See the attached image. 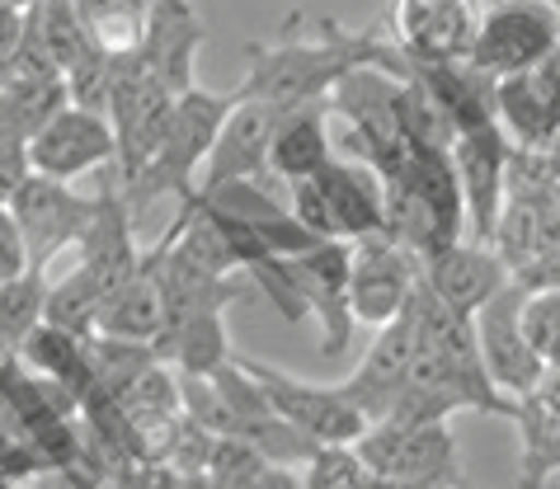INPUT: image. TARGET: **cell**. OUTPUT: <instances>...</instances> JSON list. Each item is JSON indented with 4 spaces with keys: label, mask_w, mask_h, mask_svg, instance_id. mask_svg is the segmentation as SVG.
I'll return each instance as SVG.
<instances>
[{
    "label": "cell",
    "mask_w": 560,
    "mask_h": 489,
    "mask_svg": "<svg viewBox=\"0 0 560 489\" xmlns=\"http://www.w3.org/2000/svg\"><path fill=\"white\" fill-rule=\"evenodd\" d=\"M236 104H241V90H226V94L203 90V85L184 90L175 100V118H170V132L161 141V151H155V161L142 170V179L122 198H128L132 208H147L151 198H165V194H175L179 202L189 198L198 179H203L208 155H212L217 137H222Z\"/></svg>",
    "instance_id": "1"
},
{
    "label": "cell",
    "mask_w": 560,
    "mask_h": 489,
    "mask_svg": "<svg viewBox=\"0 0 560 489\" xmlns=\"http://www.w3.org/2000/svg\"><path fill=\"white\" fill-rule=\"evenodd\" d=\"M292 212L320 241H363L386 231V184L368 161H335L320 175L292 179Z\"/></svg>",
    "instance_id": "2"
},
{
    "label": "cell",
    "mask_w": 560,
    "mask_h": 489,
    "mask_svg": "<svg viewBox=\"0 0 560 489\" xmlns=\"http://www.w3.org/2000/svg\"><path fill=\"white\" fill-rule=\"evenodd\" d=\"M175 100L179 94L165 81H155L151 67L142 61L137 47H122L114 53V94H108V123H114L118 137V188H128L142 179V170L155 161L161 141L170 132V118H175Z\"/></svg>",
    "instance_id": "3"
},
{
    "label": "cell",
    "mask_w": 560,
    "mask_h": 489,
    "mask_svg": "<svg viewBox=\"0 0 560 489\" xmlns=\"http://www.w3.org/2000/svg\"><path fill=\"white\" fill-rule=\"evenodd\" d=\"M358 456L377 480L410 489H453L462 485L457 438L447 423H396L377 419L358 438Z\"/></svg>",
    "instance_id": "4"
},
{
    "label": "cell",
    "mask_w": 560,
    "mask_h": 489,
    "mask_svg": "<svg viewBox=\"0 0 560 489\" xmlns=\"http://www.w3.org/2000/svg\"><path fill=\"white\" fill-rule=\"evenodd\" d=\"M556 47H560L556 5H547V0H494L490 10H480L466 61L476 71H486L490 81H504V75L547 67Z\"/></svg>",
    "instance_id": "5"
},
{
    "label": "cell",
    "mask_w": 560,
    "mask_h": 489,
    "mask_svg": "<svg viewBox=\"0 0 560 489\" xmlns=\"http://www.w3.org/2000/svg\"><path fill=\"white\" fill-rule=\"evenodd\" d=\"M236 358H241V368L264 386L269 405L292 423V429H302L311 443H320V447L325 443H358V438L368 433L372 419L349 400L345 386L302 382V376L273 368V362H259L250 353H236Z\"/></svg>",
    "instance_id": "6"
},
{
    "label": "cell",
    "mask_w": 560,
    "mask_h": 489,
    "mask_svg": "<svg viewBox=\"0 0 560 489\" xmlns=\"http://www.w3.org/2000/svg\"><path fill=\"white\" fill-rule=\"evenodd\" d=\"M476 344L486 358L490 382L509 400H527L547 376V358L533 349L523 329V282H504L486 306L476 311Z\"/></svg>",
    "instance_id": "7"
},
{
    "label": "cell",
    "mask_w": 560,
    "mask_h": 489,
    "mask_svg": "<svg viewBox=\"0 0 560 489\" xmlns=\"http://www.w3.org/2000/svg\"><path fill=\"white\" fill-rule=\"evenodd\" d=\"M298 292L320 325V358H345L353 339V302H349V273H353V241H316L311 249L288 259Z\"/></svg>",
    "instance_id": "8"
},
{
    "label": "cell",
    "mask_w": 560,
    "mask_h": 489,
    "mask_svg": "<svg viewBox=\"0 0 560 489\" xmlns=\"http://www.w3.org/2000/svg\"><path fill=\"white\" fill-rule=\"evenodd\" d=\"M453 165L466 202V235L486 241L494 235L504 202H509V170H513V141L500 123L486 128H466L453 137Z\"/></svg>",
    "instance_id": "9"
},
{
    "label": "cell",
    "mask_w": 560,
    "mask_h": 489,
    "mask_svg": "<svg viewBox=\"0 0 560 489\" xmlns=\"http://www.w3.org/2000/svg\"><path fill=\"white\" fill-rule=\"evenodd\" d=\"M419 273H424V264H419L400 241H392L386 231L353 241V273H349L353 321H363L372 329L392 325L396 315L406 311Z\"/></svg>",
    "instance_id": "10"
},
{
    "label": "cell",
    "mask_w": 560,
    "mask_h": 489,
    "mask_svg": "<svg viewBox=\"0 0 560 489\" xmlns=\"http://www.w3.org/2000/svg\"><path fill=\"white\" fill-rule=\"evenodd\" d=\"M10 212L20 217V226L34 249V268H48L67 245H81V235L90 231L100 212V194L85 198L75 194L67 179H48V175H28L24 188L14 194Z\"/></svg>",
    "instance_id": "11"
},
{
    "label": "cell",
    "mask_w": 560,
    "mask_h": 489,
    "mask_svg": "<svg viewBox=\"0 0 560 489\" xmlns=\"http://www.w3.org/2000/svg\"><path fill=\"white\" fill-rule=\"evenodd\" d=\"M114 161H118L114 123H108V114H95V108H81V104H67L48 128L28 141V165H34V175L67 179V184L100 165H114Z\"/></svg>",
    "instance_id": "12"
},
{
    "label": "cell",
    "mask_w": 560,
    "mask_h": 489,
    "mask_svg": "<svg viewBox=\"0 0 560 489\" xmlns=\"http://www.w3.org/2000/svg\"><path fill=\"white\" fill-rule=\"evenodd\" d=\"M415 353H419L415 321L400 311L392 325L372 329V344H368L363 362H358L339 386L349 391V400L363 409L368 419H382L386 409H392V400L400 396V386H406V376L415 368Z\"/></svg>",
    "instance_id": "13"
},
{
    "label": "cell",
    "mask_w": 560,
    "mask_h": 489,
    "mask_svg": "<svg viewBox=\"0 0 560 489\" xmlns=\"http://www.w3.org/2000/svg\"><path fill=\"white\" fill-rule=\"evenodd\" d=\"M283 114L288 108H278L269 100H250V94L241 90V104L231 108V118H226V128L208 155V170H203V179H198V188L231 184V179H264V170H269V147H273V132H278V118Z\"/></svg>",
    "instance_id": "14"
},
{
    "label": "cell",
    "mask_w": 560,
    "mask_h": 489,
    "mask_svg": "<svg viewBox=\"0 0 560 489\" xmlns=\"http://www.w3.org/2000/svg\"><path fill=\"white\" fill-rule=\"evenodd\" d=\"M132 217H137V208L122 198V188H104L95 222H90L81 245H75L81 249L75 268L95 278L108 296H114L128 278L142 273V259H147V249L137 245V235H132Z\"/></svg>",
    "instance_id": "15"
},
{
    "label": "cell",
    "mask_w": 560,
    "mask_h": 489,
    "mask_svg": "<svg viewBox=\"0 0 560 489\" xmlns=\"http://www.w3.org/2000/svg\"><path fill=\"white\" fill-rule=\"evenodd\" d=\"M476 20L471 0H396V43L410 61H462Z\"/></svg>",
    "instance_id": "16"
},
{
    "label": "cell",
    "mask_w": 560,
    "mask_h": 489,
    "mask_svg": "<svg viewBox=\"0 0 560 489\" xmlns=\"http://www.w3.org/2000/svg\"><path fill=\"white\" fill-rule=\"evenodd\" d=\"M198 47H203V20L194 14L189 0H151L137 53H142L155 81H165L175 94L194 90L198 85L194 81Z\"/></svg>",
    "instance_id": "17"
},
{
    "label": "cell",
    "mask_w": 560,
    "mask_h": 489,
    "mask_svg": "<svg viewBox=\"0 0 560 489\" xmlns=\"http://www.w3.org/2000/svg\"><path fill=\"white\" fill-rule=\"evenodd\" d=\"M494 118L523 151H541L560 141V75L551 67L494 81Z\"/></svg>",
    "instance_id": "18"
},
{
    "label": "cell",
    "mask_w": 560,
    "mask_h": 489,
    "mask_svg": "<svg viewBox=\"0 0 560 489\" xmlns=\"http://www.w3.org/2000/svg\"><path fill=\"white\" fill-rule=\"evenodd\" d=\"M424 282L443 296L447 306L476 315L494 292L504 288V282H513V273H509V264L494 255V245L466 241L462 235L457 245H447L433 259H424Z\"/></svg>",
    "instance_id": "19"
},
{
    "label": "cell",
    "mask_w": 560,
    "mask_h": 489,
    "mask_svg": "<svg viewBox=\"0 0 560 489\" xmlns=\"http://www.w3.org/2000/svg\"><path fill=\"white\" fill-rule=\"evenodd\" d=\"M335 161V141H330V100L320 104H302V108H288L278 118V132H273V147H269V170L283 184L292 179H306V175H320L325 165Z\"/></svg>",
    "instance_id": "20"
},
{
    "label": "cell",
    "mask_w": 560,
    "mask_h": 489,
    "mask_svg": "<svg viewBox=\"0 0 560 489\" xmlns=\"http://www.w3.org/2000/svg\"><path fill=\"white\" fill-rule=\"evenodd\" d=\"M226 311H184L170 315L161 339H155V353L161 362H170L179 376H212L222 362H231V339H226Z\"/></svg>",
    "instance_id": "21"
},
{
    "label": "cell",
    "mask_w": 560,
    "mask_h": 489,
    "mask_svg": "<svg viewBox=\"0 0 560 489\" xmlns=\"http://www.w3.org/2000/svg\"><path fill=\"white\" fill-rule=\"evenodd\" d=\"M14 358L24 362L28 372H38V376H48V382L57 386H67L75 400H90L95 396V368H90V339L81 335H71V329H57L43 321L34 335H28L20 349H14Z\"/></svg>",
    "instance_id": "22"
},
{
    "label": "cell",
    "mask_w": 560,
    "mask_h": 489,
    "mask_svg": "<svg viewBox=\"0 0 560 489\" xmlns=\"http://www.w3.org/2000/svg\"><path fill=\"white\" fill-rule=\"evenodd\" d=\"M71 104L67 81H43V75H14L0 85V147L28 151L48 123Z\"/></svg>",
    "instance_id": "23"
},
{
    "label": "cell",
    "mask_w": 560,
    "mask_h": 489,
    "mask_svg": "<svg viewBox=\"0 0 560 489\" xmlns=\"http://www.w3.org/2000/svg\"><path fill=\"white\" fill-rule=\"evenodd\" d=\"M165 329V292L161 278H155L151 255L142 259V273L128 278L122 288L104 302L100 315V335L108 339H132V344H155Z\"/></svg>",
    "instance_id": "24"
},
{
    "label": "cell",
    "mask_w": 560,
    "mask_h": 489,
    "mask_svg": "<svg viewBox=\"0 0 560 489\" xmlns=\"http://www.w3.org/2000/svg\"><path fill=\"white\" fill-rule=\"evenodd\" d=\"M518 433H523V462H518V489H547L560 470V409L541 396L518 400Z\"/></svg>",
    "instance_id": "25"
},
{
    "label": "cell",
    "mask_w": 560,
    "mask_h": 489,
    "mask_svg": "<svg viewBox=\"0 0 560 489\" xmlns=\"http://www.w3.org/2000/svg\"><path fill=\"white\" fill-rule=\"evenodd\" d=\"M48 321V278L43 268L0 282V353H14L34 329Z\"/></svg>",
    "instance_id": "26"
},
{
    "label": "cell",
    "mask_w": 560,
    "mask_h": 489,
    "mask_svg": "<svg viewBox=\"0 0 560 489\" xmlns=\"http://www.w3.org/2000/svg\"><path fill=\"white\" fill-rule=\"evenodd\" d=\"M104 302H108V292L100 282L81 273V268H71L61 282H48V325L71 329V335H81V339H95Z\"/></svg>",
    "instance_id": "27"
},
{
    "label": "cell",
    "mask_w": 560,
    "mask_h": 489,
    "mask_svg": "<svg viewBox=\"0 0 560 489\" xmlns=\"http://www.w3.org/2000/svg\"><path fill=\"white\" fill-rule=\"evenodd\" d=\"M372 470L353 443H325L302 462V489H368Z\"/></svg>",
    "instance_id": "28"
},
{
    "label": "cell",
    "mask_w": 560,
    "mask_h": 489,
    "mask_svg": "<svg viewBox=\"0 0 560 489\" xmlns=\"http://www.w3.org/2000/svg\"><path fill=\"white\" fill-rule=\"evenodd\" d=\"M523 329L547 362L560 358V288H523Z\"/></svg>",
    "instance_id": "29"
},
{
    "label": "cell",
    "mask_w": 560,
    "mask_h": 489,
    "mask_svg": "<svg viewBox=\"0 0 560 489\" xmlns=\"http://www.w3.org/2000/svg\"><path fill=\"white\" fill-rule=\"evenodd\" d=\"M34 268V249H28V235L20 226V217L10 208H0V282L20 278Z\"/></svg>",
    "instance_id": "30"
},
{
    "label": "cell",
    "mask_w": 560,
    "mask_h": 489,
    "mask_svg": "<svg viewBox=\"0 0 560 489\" xmlns=\"http://www.w3.org/2000/svg\"><path fill=\"white\" fill-rule=\"evenodd\" d=\"M28 175H34V165H28V151H5V147H0V208H10L14 194L24 188Z\"/></svg>",
    "instance_id": "31"
},
{
    "label": "cell",
    "mask_w": 560,
    "mask_h": 489,
    "mask_svg": "<svg viewBox=\"0 0 560 489\" xmlns=\"http://www.w3.org/2000/svg\"><path fill=\"white\" fill-rule=\"evenodd\" d=\"M241 489H302V480L292 476V466H264L259 476L250 485H241Z\"/></svg>",
    "instance_id": "32"
},
{
    "label": "cell",
    "mask_w": 560,
    "mask_h": 489,
    "mask_svg": "<svg viewBox=\"0 0 560 489\" xmlns=\"http://www.w3.org/2000/svg\"><path fill=\"white\" fill-rule=\"evenodd\" d=\"M533 396H541L547 405H556V409H560V358H556V362H547V376H541V386L533 391Z\"/></svg>",
    "instance_id": "33"
},
{
    "label": "cell",
    "mask_w": 560,
    "mask_h": 489,
    "mask_svg": "<svg viewBox=\"0 0 560 489\" xmlns=\"http://www.w3.org/2000/svg\"><path fill=\"white\" fill-rule=\"evenodd\" d=\"M5 81H14V67H10L5 57H0V85H5Z\"/></svg>",
    "instance_id": "34"
},
{
    "label": "cell",
    "mask_w": 560,
    "mask_h": 489,
    "mask_svg": "<svg viewBox=\"0 0 560 489\" xmlns=\"http://www.w3.org/2000/svg\"><path fill=\"white\" fill-rule=\"evenodd\" d=\"M5 5H20V10H28V5H38V0H5Z\"/></svg>",
    "instance_id": "35"
},
{
    "label": "cell",
    "mask_w": 560,
    "mask_h": 489,
    "mask_svg": "<svg viewBox=\"0 0 560 489\" xmlns=\"http://www.w3.org/2000/svg\"><path fill=\"white\" fill-rule=\"evenodd\" d=\"M547 5H556V10H560V0H547Z\"/></svg>",
    "instance_id": "36"
}]
</instances>
